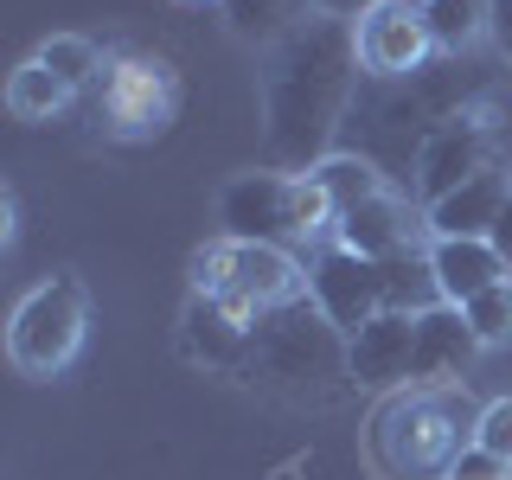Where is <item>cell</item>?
Masks as SVG:
<instances>
[{"mask_svg":"<svg viewBox=\"0 0 512 480\" xmlns=\"http://www.w3.org/2000/svg\"><path fill=\"white\" fill-rule=\"evenodd\" d=\"M359 26L346 20H308L295 39L276 45L263 84V141L276 167H320L340 135V122L352 116V96H359Z\"/></svg>","mask_w":512,"mask_h":480,"instance_id":"cell-1","label":"cell"},{"mask_svg":"<svg viewBox=\"0 0 512 480\" xmlns=\"http://www.w3.org/2000/svg\"><path fill=\"white\" fill-rule=\"evenodd\" d=\"M237 378L256 384V391H269V397H282V404L327 410V404H340L346 384H352L346 333L320 308H308V301L269 308V314H256V327H250V359H244Z\"/></svg>","mask_w":512,"mask_h":480,"instance_id":"cell-2","label":"cell"},{"mask_svg":"<svg viewBox=\"0 0 512 480\" xmlns=\"http://www.w3.org/2000/svg\"><path fill=\"white\" fill-rule=\"evenodd\" d=\"M480 410L455 384H429L416 397H397L372 423V461L391 480H448L455 461L474 448Z\"/></svg>","mask_w":512,"mask_h":480,"instance_id":"cell-3","label":"cell"},{"mask_svg":"<svg viewBox=\"0 0 512 480\" xmlns=\"http://www.w3.org/2000/svg\"><path fill=\"white\" fill-rule=\"evenodd\" d=\"M218 224H224V237L288 250V244L320 237L340 218H333L327 192H320L308 173H237V180L218 192Z\"/></svg>","mask_w":512,"mask_h":480,"instance_id":"cell-4","label":"cell"},{"mask_svg":"<svg viewBox=\"0 0 512 480\" xmlns=\"http://www.w3.org/2000/svg\"><path fill=\"white\" fill-rule=\"evenodd\" d=\"M192 295H212L244 320L308 301V269L295 263L282 244H244V237H218L192 256Z\"/></svg>","mask_w":512,"mask_h":480,"instance_id":"cell-5","label":"cell"},{"mask_svg":"<svg viewBox=\"0 0 512 480\" xmlns=\"http://www.w3.org/2000/svg\"><path fill=\"white\" fill-rule=\"evenodd\" d=\"M180 116V71L154 52H122L90 90V122L109 141H154Z\"/></svg>","mask_w":512,"mask_h":480,"instance_id":"cell-6","label":"cell"},{"mask_svg":"<svg viewBox=\"0 0 512 480\" xmlns=\"http://www.w3.org/2000/svg\"><path fill=\"white\" fill-rule=\"evenodd\" d=\"M84 327H90L84 282H77V276H52V282H39L20 301V314H13V327H7V352H13L20 372L52 378V372H64V365L77 359Z\"/></svg>","mask_w":512,"mask_h":480,"instance_id":"cell-7","label":"cell"},{"mask_svg":"<svg viewBox=\"0 0 512 480\" xmlns=\"http://www.w3.org/2000/svg\"><path fill=\"white\" fill-rule=\"evenodd\" d=\"M493 160H500V122H493L487 109H468V116L442 122L436 135L423 141V154H416V192L436 205L455 186L493 173Z\"/></svg>","mask_w":512,"mask_h":480,"instance_id":"cell-8","label":"cell"},{"mask_svg":"<svg viewBox=\"0 0 512 480\" xmlns=\"http://www.w3.org/2000/svg\"><path fill=\"white\" fill-rule=\"evenodd\" d=\"M359 58L378 84H397V77L423 71L436 58V32H429L423 0H384L372 20H359Z\"/></svg>","mask_w":512,"mask_h":480,"instance_id":"cell-9","label":"cell"},{"mask_svg":"<svg viewBox=\"0 0 512 480\" xmlns=\"http://www.w3.org/2000/svg\"><path fill=\"white\" fill-rule=\"evenodd\" d=\"M308 295L346 340L365 327V320L384 314V276H378L372 256H359V250H327L320 256V263L308 269Z\"/></svg>","mask_w":512,"mask_h":480,"instance_id":"cell-10","label":"cell"},{"mask_svg":"<svg viewBox=\"0 0 512 480\" xmlns=\"http://www.w3.org/2000/svg\"><path fill=\"white\" fill-rule=\"evenodd\" d=\"M352 384L365 391H391V384L416 378V314H378L346 340Z\"/></svg>","mask_w":512,"mask_h":480,"instance_id":"cell-11","label":"cell"},{"mask_svg":"<svg viewBox=\"0 0 512 480\" xmlns=\"http://www.w3.org/2000/svg\"><path fill=\"white\" fill-rule=\"evenodd\" d=\"M250 327L256 320H244L237 308H224V301L212 295H192L186 314H180V352L192 365H205V372H244L250 359Z\"/></svg>","mask_w":512,"mask_h":480,"instance_id":"cell-12","label":"cell"},{"mask_svg":"<svg viewBox=\"0 0 512 480\" xmlns=\"http://www.w3.org/2000/svg\"><path fill=\"white\" fill-rule=\"evenodd\" d=\"M333 231H340V250H359V256H372V263H391V256L423 250V231H429V224H416L410 205L397 199V192H384V199L346 212Z\"/></svg>","mask_w":512,"mask_h":480,"instance_id":"cell-13","label":"cell"},{"mask_svg":"<svg viewBox=\"0 0 512 480\" xmlns=\"http://www.w3.org/2000/svg\"><path fill=\"white\" fill-rule=\"evenodd\" d=\"M474 352H480V333L468 327V314H461L455 301L416 314V378H423V384L461 378L474 365Z\"/></svg>","mask_w":512,"mask_h":480,"instance_id":"cell-14","label":"cell"},{"mask_svg":"<svg viewBox=\"0 0 512 480\" xmlns=\"http://www.w3.org/2000/svg\"><path fill=\"white\" fill-rule=\"evenodd\" d=\"M429 263H436L442 301H455V308H468L474 295H487V288L512 282L506 256L493 250L487 237H436V244H429Z\"/></svg>","mask_w":512,"mask_h":480,"instance_id":"cell-15","label":"cell"},{"mask_svg":"<svg viewBox=\"0 0 512 480\" xmlns=\"http://www.w3.org/2000/svg\"><path fill=\"white\" fill-rule=\"evenodd\" d=\"M506 192H512V180L500 167L468 180V186H455L448 199L429 205V237H493V224L506 212Z\"/></svg>","mask_w":512,"mask_h":480,"instance_id":"cell-16","label":"cell"},{"mask_svg":"<svg viewBox=\"0 0 512 480\" xmlns=\"http://www.w3.org/2000/svg\"><path fill=\"white\" fill-rule=\"evenodd\" d=\"M308 180L327 192L333 218H346V212H359V205L384 199V167H378V160H365V154H327Z\"/></svg>","mask_w":512,"mask_h":480,"instance_id":"cell-17","label":"cell"},{"mask_svg":"<svg viewBox=\"0 0 512 480\" xmlns=\"http://www.w3.org/2000/svg\"><path fill=\"white\" fill-rule=\"evenodd\" d=\"M378 276H384V314H429V308H442V282H436L429 250L391 256V263H378Z\"/></svg>","mask_w":512,"mask_h":480,"instance_id":"cell-18","label":"cell"},{"mask_svg":"<svg viewBox=\"0 0 512 480\" xmlns=\"http://www.w3.org/2000/svg\"><path fill=\"white\" fill-rule=\"evenodd\" d=\"M308 7L314 0H224V20L250 45H282L308 26Z\"/></svg>","mask_w":512,"mask_h":480,"instance_id":"cell-19","label":"cell"},{"mask_svg":"<svg viewBox=\"0 0 512 480\" xmlns=\"http://www.w3.org/2000/svg\"><path fill=\"white\" fill-rule=\"evenodd\" d=\"M71 96H77V90L64 84L58 71H45L39 58H26L20 71H13V84H7V109H13L20 122H52L58 109L71 103Z\"/></svg>","mask_w":512,"mask_h":480,"instance_id":"cell-20","label":"cell"},{"mask_svg":"<svg viewBox=\"0 0 512 480\" xmlns=\"http://www.w3.org/2000/svg\"><path fill=\"white\" fill-rule=\"evenodd\" d=\"M429 32H436V52L461 58L480 32H493V0H423Z\"/></svg>","mask_w":512,"mask_h":480,"instance_id":"cell-21","label":"cell"},{"mask_svg":"<svg viewBox=\"0 0 512 480\" xmlns=\"http://www.w3.org/2000/svg\"><path fill=\"white\" fill-rule=\"evenodd\" d=\"M39 64H45V71H58L71 90H96V77L109 71L103 52H96L90 39H77V32H64V39H45V45H39Z\"/></svg>","mask_w":512,"mask_h":480,"instance_id":"cell-22","label":"cell"},{"mask_svg":"<svg viewBox=\"0 0 512 480\" xmlns=\"http://www.w3.org/2000/svg\"><path fill=\"white\" fill-rule=\"evenodd\" d=\"M461 314H468V327L480 333V346H506V340H512V282L487 288V295H474Z\"/></svg>","mask_w":512,"mask_h":480,"instance_id":"cell-23","label":"cell"},{"mask_svg":"<svg viewBox=\"0 0 512 480\" xmlns=\"http://www.w3.org/2000/svg\"><path fill=\"white\" fill-rule=\"evenodd\" d=\"M474 448H487L493 461H506V468H512V397H500V404H487V410H480Z\"/></svg>","mask_w":512,"mask_h":480,"instance_id":"cell-24","label":"cell"},{"mask_svg":"<svg viewBox=\"0 0 512 480\" xmlns=\"http://www.w3.org/2000/svg\"><path fill=\"white\" fill-rule=\"evenodd\" d=\"M448 480H506V461H493L487 448H468V455L455 461V474Z\"/></svg>","mask_w":512,"mask_h":480,"instance_id":"cell-25","label":"cell"},{"mask_svg":"<svg viewBox=\"0 0 512 480\" xmlns=\"http://www.w3.org/2000/svg\"><path fill=\"white\" fill-rule=\"evenodd\" d=\"M378 7H384V0H314V13H320V20H346V26L372 20Z\"/></svg>","mask_w":512,"mask_h":480,"instance_id":"cell-26","label":"cell"},{"mask_svg":"<svg viewBox=\"0 0 512 480\" xmlns=\"http://www.w3.org/2000/svg\"><path fill=\"white\" fill-rule=\"evenodd\" d=\"M493 45H500V58L512 64V0H493Z\"/></svg>","mask_w":512,"mask_h":480,"instance_id":"cell-27","label":"cell"},{"mask_svg":"<svg viewBox=\"0 0 512 480\" xmlns=\"http://www.w3.org/2000/svg\"><path fill=\"white\" fill-rule=\"evenodd\" d=\"M493 250L506 256V269H512V192H506V212H500V224H493V237H487Z\"/></svg>","mask_w":512,"mask_h":480,"instance_id":"cell-28","label":"cell"}]
</instances>
